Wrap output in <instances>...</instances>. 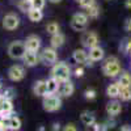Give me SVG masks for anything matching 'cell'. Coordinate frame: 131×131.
I'll return each instance as SVG.
<instances>
[{"mask_svg":"<svg viewBox=\"0 0 131 131\" xmlns=\"http://www.w3.org/2000/svg\"><path fill=\"white\" fill-rule=\"evenodd\" d=\"M101 71L102 73L106 76V78H110V79H115L119 76V73L122 72L121 68V62L119 59L114 55L112 57H107L106 59H104L102 66H101Z\"/></svg>","mask_w":131,"mask_h":131,"instance_id":"1","label":"cell"},{"mask_svg":"<svg viewBox=\"0 0 131 131\" xmlns=\"http://www.w3.org/2000/svg\"><path fill=\"white\" fill-rule=\"evenodd\" d=\"M71 73H72L71 67L66 62H57V63H54L52 67H51V76L60 83L70 80Z\"/></svg>","mask_w":131,"mask_h":131,"instance_id":"2","label":"cell"},{"mask_svg":"<svg viewBox=\"0 0 131 131\" xmlns=\"http://www.w3.org/2000/svg\"><path fill=\"white\" fill-rule=\"evenodd\" d=\"M42 98H43L42 100V106H43V110L45 112L54 113V112H58L59 109L62 107V98L57 93H47Z\"/></svg>","mask_w":131,"mask_h":131,"instance_id":"3","label":"cell"},{"mask_svg":"<svg viewBox=\"0 0 131 131\" xmlns=\"http://www.w3.org/2000/svg\"><path fill=\"white\" fill-rule=\"evenodd\" d=\"M25 52H26V47H25V42L23 41H13L8 45V55L15 60L23 59Z\"/></svg>","mask_w":131,"mask_h":131,"instance_id":"4","label":"cell"},{"mask_svg":"<svg viewBox=\"0 0 131 131\" xmlns=\"http://www.w3.org/2000/svg\"><path fill=\"white\" fill-rule=\"evenodd\" d=\"M88 21L89 18L84 12H78L71 17L70 25L75 31H85L86 26H88Z\"/></svg>","mask_w":131,"mask_h":131,"instance_id":"5","label":"cell"},{"mask_svg":"<svg viewBox=\"0 0 131 131\" xmlns=\"http://www.w3.org/2000/svg\"><path fill=\"white\" fill-rule=\"evenodd\" d=\"M58 60V52L57 49L54 47H45L39 52V62H42L45 66H52L54 63H57Z\"/></svg>","mask_w":131,"mask_h":131,"instance_id":"6","label":"cell"},{"mask_svg":"<svg viewBox=\"0 0 131 131\" xmlns=\"http://www.w3.org/2000/svg\"><path fill=\"white\" fill-rule=\"evenodd\" d=\"M8 78L10 81H21L24 78H25V68H24V66H21V64H13V66H10L9 70H8Z\"/></svg>","mask_w":131,"mask_h":131,"instance_id":"7","label":"cell"},{"mask_svg":"<svg viewBox=\"0 0 131 131\" xmlns=\"http://www.w3.org/2000/svg\"><path fill=\"white\" fill-rule=\"evenodd\" d=\"M98 42H100V39H98V36L96 34L94 31H84L81 34V45L85 47V49H91V47H94L98 45Z\"/></svg>","mask_w":131,"mask_h":131,"instance_id":"8","label":"cell"},{"mask_svg":"<svg viewBox=\"0 0 131 131\" xmlns=\"http://www.w3.org/2000/svg\"><path fill=\"white\" fill-rule=\"evenodd\" d=\"M20 26V17L16 13H8L3 18V28L5 30H16Z\"/></svg>","mask_w":131,"mask_h":131,"instance_id":"9","label":"cell"},{"mask_svg":"<svg viewBox=\"0 0 131 131\" xmlns=\"http://www.w3.org/2000/svg\"><path fill=\"white\" fill-rule=\"evenodd\" d=\"M13 113V102L10 100L0 98V119L7 121Z\"/></svg>","mask_w":131,"mask_h":131,"instance_id":"10","label":"cell"},{"mask_svg":"<svg viewBox=\"0 0 131 131\" xmlns=\"http://www.w3.org/2000/svg\"><path fill=\"white\" fill-rule=\"evenodd\" d=\"M25 42V47L28 51H34V52H38L39 49H41V38L36 34H31V36H28L26 39L24 41Z\"/></svg>","mask_w":131,"mask_h":131,"instance_id":"11","label":"cell"},{"mask_svg":"<svg viewBox=\"0 0 131 131\" xmlns=\"http://www.w3.org/2000/svg\"><path fill=\"white\" fill-rule=\"evenodd\" d=\"M88 57H89V59H91L93 63L101 62V60H104V58H105V51H104V49H102L100 45H97V46L89 49Z\"/></svg>","mask_w":131,"mask_h":131,"instance_id":"12","label":"cell"},{"mask_svg":"<svg viewBox=\"0 0 131 131\" xmlns=\"http://www.w3.org/2000/svg\"><path fill=\"white\" fill-rule=\"evenodd\" d=\"M75 92V85L71 80H67V81H62L60 85H59V96L60 97H71Z\"/></svg>","mask_w":131,"mask_h":131,"instance_id":"13","label":"cell"},{"mask_svg":"<svg viewBox=\"0 0 131 131\" xmlns=\"http://www.w3.org/2000/svg\"><path fill=\"white\" fill-rule=\"evenodd\" d=\"M21 60L24 62V64L26 67H34V66H37V63L39 62V55H38V52L26 50V52L24 54V57Z\"/></svg>","mask_w":131,"mask_h":131,"instance_id":"14","label":"cell"},{"mask_svg":"<svg viewBox=\"0 0 131 131\" xmlns=\"http://www.w3.org/2000/svg\"><path fill=\"white\" fill-rule=\"evenodd\" d=\"M72 59L75 60V63L78 64H83V66H86L89 60V57H88V51H85L84 49H76L72 54Z\"/></svg>","mask_w":131,"mask_h":131,"instance_id":"15","label":"cell"},{"mask_svg":"<svg viewBox=\"0 0 131 131\" xmlns=\"http://www.w3.org/2000/svg\"><path fill=\"white\" fill-rule=\"evenodd\" d=\"M122 112V105L119 101L117 100H112V101H109L107 105H106V113L109 117H117L119 113Z\"/></svg>","mask_w":131,"mask_h":131,"instance_id":"16","label":"cell"},{"mask_svg":"<svg viewBox=\"0 0 131 131\" xmlns=\"http://www.w3.org/2000/svg\"><path fill=\"white\" fill-rule=\"evenodd\" d=\"M33 93L37 97H43L47 94V86H46V80H37L33 85Z\"/></svg>","mask_w":131,"mask_h":131,"instance_id":"17","label":"cell"},{"mask_svg":"<svg viewBox=\"0 0 131 131\" xmlns=\"http://www.w3.org/2000/svg\"><path fill=\"white\" fill-rule=\"evenodd\" d=\"M5 123H7L8 130H10V131H18V130H21V126H23V122H21L20 117L13 115V114L7 119Z\"/></svg>","mask_w":131,"mask_h":131,"instance_id":"18","label":"cell"},{"mask_svg":"<svg viewBox=\"0 0 131 131\" xmlns=\"http://www.w3.org/2000/svg\"><path fill=\"white\" fill-rule=\"evenodd\" d=\"M119 91H121V85L118 84V81L112 83L106 86V96L109 98H112V100H115L119 96Z\"/></svg>","mask_w":131,"mask_h":131,"instance_id":"19","label":"cell"},{"mask_svg":"<svg viewBox=\"0 0 131 131\" xmlns=\"http://www.w3.org/2000/svg\"><path fill=\"white\" fill-rule=\"evenodd\" d=\"M64 42H66V37H64V34H62L60 31L57 33V34H52L51 38H50V45H51V47H54V49L62 47V46L64 45Z\"/></svg>","mask_w":131,"mask_h":131,"instance_id":"20","label":"cell"},{"mask_svg":"<svg viewBox=\"0 0 131 131\" xmlns=\"http://www.w3.org/2000/svg\"><path fill=\"white\" fill-rule=\"evenodd\" d=\"M118 84L122 88H131V73L128 71H123L118 76Z\"/></svg>","mask_w":131,"mask_h":131,"instance_id":"21","label":"cell"},{"mask_svg":"<svg viewBox=\"0 0 131 131\" xmlns=\"http://www.w3.org/2000/svg\"><path fill=\"white\" fill-rule=\"evenodd\" d=\"M80 121L84 126H88V125H92L96 122V117L92 112L89 110H84L81 114H80Z\"/></svg>","mask_w":131,"mask_h":131,"instance_id":"22","label":"cell"},{"mask_svg":"<svg viewBox=\"0 0 131 131\" xmlns=\"http://www.w3.org/2000/svg\"><path fill=\"white\" fill-rule=\"evenodd\" d=\"M26 15H28V17H29V20L31 21V23H39V21L43 18L42 9H37V8H31Z\"/></svg>","mask_w":131,"mask_h":131,"instance_id":"23","label":"cell"},{"mask_svg":"<svg viewBox=\"0 0 131 131\" xmlns=\"http://www.w3.org/2000/svg\"><path fill=\"white\" fill-rule=\"evenodd\" d=\"M59 85H60V81H58L57 79H54L52 76L46 80V86H47V93H58L59 91Z\"/></svg>","mask_w":131,"mask_h":131,"instance_id":"24","label":"cell"},{"mask_svg":"<svg viewBox=\"0 0 131 131\" xmlns=\"http://www.w3.org/2000/svg\"><path fill=\"white\" fill-rule=\"evenodd\" d=\"M86 16H88V18H97L98 15H100V7H98L97 3L92 4L91 7L85 8V12H84Z\"/></svg>","mask_w":131,"mask_h":131,"instance_id":"25","label":"cell"},{"mask_svg":"<svg viewBox=\"0 0 131 131\" xmlns=\"http://www.w3.org/2000/svg\"><path fill=\"white\" fill-rule=\"evenodd\" d=\"M16 5H17V8L21 10V12H24V13H28L29 10L33 8L31 0H17Z\"/></svg>","mask_w":131,"mask_h":131,"instance_id":"26","label":"cell"},{"mask_svg":"<svg viewBox=\"0 0 131 131\" xmlns=\"http://www.w3.org/2000/svg\"><path fill=\"white\" fill-rule=\"evenodd\" d=\"M119 51L123 54H130L131 52V37L125 38L121 43H119Z\"/></svg>","mask_w":131,"mask_h":131,"instance_id":"27","label":"cell"},{"mask_svg":"<svg viewBox=\"0 0 131 131\" xmlns=\"http://www.w3.org/2000/svg\"><path fill=\"white\" fill-rule=\"evenodd\" d=\"M46 30H47V33L50 36H52V34H57V33L60 31V26H59V24L57 23V21H50V23L46 25Z\"/></svg>","mask_w":131,"mask_h":131,"instance_id":"28","label":"cell"},{"mask_svg":"<svg viewBox=\"0 0 131 131\" xmlns=\"http://www.w3.org/2000/svg\"><path fill=\"white\" fill-rule=\"evenodd\" d=\"M118 98H121V101H125V102L131 101V88H122L121 86Z\"/></svg>","mask_w":131,"mask_h":131,"instance_id":"29","label":"cell"},{"mask_svg":"<svg viewBox=\"0 0 131 131\" xmlns=\"http://www.w3.org/2000/svg\"><path fill=\"white\" fill-rule=\"evenodd\" d=\"M0 94H2V98H5V100L12 101L13 98L16 97V91L13 88H5L3 92H0Z\"/></svg>","mask_w":131,"mask_h":131,"instance_id":"30","label":"cell"},{"mask_svg":"<svg viewBox=\"0 0 131 131\" xmlns=\"http://www.w3.org/2000/svg\"><path fill=\"white\" fill-rule=\"evenodd\" d=\"M76 3H78L81 8H88V7H91L92 4H94L96 3V0H75Z\"/></svg>","mask_w":131,"mask_h":131,"instance_id":"31","label":"cell"},{"mask_svg":"<svg viewBox=\"0 0 131 131\" xmlns=\"http://www.w3.org/2000/svg\"><path fill=\"white\" fill-rule=\"evenodd\" d=\"M84 97L86 98V100L92 101V100H94V98L97 97V92H96L94 89H86V91L84 92Z\"/></svg>","mask_w":131,"mask_h":131,"instance_id":"32","label":"cell"},{"mask_svg":"<svg viewBox=\"0 0 131 131\" xmlns=\"http://www.w3.org/2000/svg\"><path fill=\"white\" fill-rule=\"evenodd\" d=\"M31 5H33V8L43 9L46 5V0H31Z\"/></svg>","mask_w":131,"mask_h":131,"instance_id":"33","label":"cell"},{"mask_svg":"<svg viewBox=\"0 0 131 131\" xmlns=\"http://www.w3.org/2000/svg\"><path fill=\"white\" fill-rule=\"evenodd\" d=\"M84 66L83 64H78V66H76V68L73 70V73H75V76H76V78H83V76H84Z\"/></svg>","mask_w":131,"mask_h":131,"instance_id":"34","label":"cell"},{"mask_svg":"<svg viewBox=\"0 0 131 131\" xmlns=\"http://www.w3.org/2000/svg\"><path fill=\"white\" fill-rule=\"evenodd\" d=\"M63 131H78V127H76L73 123H67L63 127Z\"/></svg>","mask_w":131,"mask_h":131,"instance_id":"35","label":"cell"},{"mask_svg":"<svg viewBox=\"0 0 131 131\" xmlns=\"http://www.w3.org/2000/svg\"><path fill=\"white\" fill-rule=\"evenodd\" d=\"M125 30L131 33V17L126 20V23H125Z\"/></svg>","mask_w":131,"mask_h":131,"instance_id":"36","label":"cell"},{"mask_svg":"<svg viewBox=\"0 0 131 131\" xmlns=\"http://www.w3.org/2000/svg\"><path fill=\"white\" fill-rule=\"evenodd\" d=\"M7 130H8V127H7L5 121H2V119H0V131H7Z\"/></svg>","mask_w":131,"mask_h":131,"instance_id":"37","label":"cell"},{"mask_svg":"<svg viewBox=\"0 0 131 131\" xmlns=\"http://www.w3.org/2000/svg\"><path fill=\"white\" fill-rule=\"evenodd\" d=\"M119 131H131V126L130 125H123V126H121Z\"/></svg>","mask_w":131,"mask_h":131,"instance_id":"38","label":"cell"},{"mask_svg":"<svg viewBox=\"0 0 131 131\" xmlns=\"http://www.w3.org/2000/svg\"><path fill=\"white\" fill-rule=\"evenodd\" d=\"M51 130L52 131H60V125L59 123H54L52 127H51Z\"/></svg>","mask_w":131,"mask_h":131,"instance_id":"39","label":"cell"},{"mask_svg":"<svg viewBox=\"0 0 131 131\" xmlns=\"http://www.w3.org/2000/svg\"><path fill=\"white\" fill-rule=\"evenodd\" d=\"M125 7L127 9H131V0H125Z\"/></svg>","mask_w":131,"mask_h":131,"instance_id":"40","label":"cell"},{"mask_svg":"<svg viewBox=\"0 0 131 131\" xmlns=\"http://www.w3.org/2000/svg\"><path fill=\"white\" fill-rule=\"evenodd\" d=\"M50 3H52V4H58V3H60L62 0H49Z\"/></svg>","mask_w":131,"mask_h":131,"instance_id":"41","label":"cell"},{"mask_svg":"<svg viewBox=\"0 0 131 131\" xmlns=\"http://www.w3.org/2000/svg\"><path fill=\"white\" fill-rule=\"evenodd\" d=\"M2 89H3V84H2V80H0V92H2Z\"/></svg>","mask_w":131,"mask_h":131,"instance_id":"42","label":"cell"},{"mask_svg":"<svg viewBox=\"0 0 131 131\" xmlns=\"http://www.w3.org/2000/svg\"><path fill=\"white\" fill-rule=\"evenodd\" d=\"M130 59H131V52H130Z\"/></svg>","mask_w":131,"mask_h":131,"instance_id":"43","label":"cell"}]
</instances>
